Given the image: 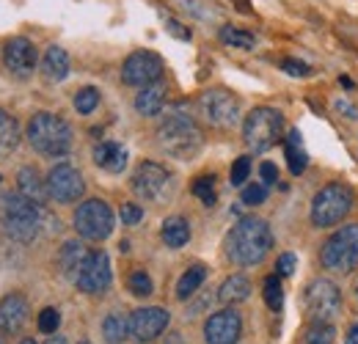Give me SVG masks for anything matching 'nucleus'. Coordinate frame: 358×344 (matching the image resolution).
I'll return each mask as SVG.
<instances>
[{"label":"nucleus","mask_w":358,"mask_h":344,"mask_svg":"<svg viewBox=\"0 0 358 344\" xmlns=\"http://www.w3.org/2000/svg\"><path fill=\"white\" fill-rule=\"evenodd\" d=\"M221 42L229 44V47H240V50H251L257 44L248 31H240V28H231V25L221 28Z\"/></svg>","instance_id":"obj_31"},{"label":"nucleus","mask_w":358,"mask_h":344,"mask_svg":"<svg viewBox=\"0 0 358 344\" xmlns=\"http://www.w3.org/2000/svg\"><path fill=\"white\" fill-rule=\"evenodd\" d=\"M58 325H61V314H58V308H52V306L42 308V314H39V331L47 334V336H52V331H58Z\"/></svg>","instance_id":"obj_37"},{"label":"nucleus","mask_w":358,"mask_h":344,"mask_svg":"<svg viewBox=\"0 0 358 344\" xmlns=\"http://www.w3.org/2000/svg\"><path fill=\"white\" fill-rule=\"evenodd\" d=\"M259 173H262V185H273L278 179V169L273 163H262L259 166Z\"/></svg>","instance_id":"obj_42"},{"label":"nucleus","mask_w":358,"mask_h":344,"mask_svg":"<svg viewBox=\"0 0 358 344\" xmlns=\"http://www.w3.org/2000/svg\"><path fill=\"white\" fill-rule=\"evenodd\" d=\"M127 287H130V292H133L135 298H149L152 289H155L149 273H143V270H135L133 275H130V281H127Z\"/></svg>","instance_id":"obj_35"},{"label":"nucleus","mask_w":358,"mask_h":344,"mask_svg":"<svg viewBox=\"0 0 358 344\" xmlns=\"http://www.w3.org/2000/svg\"><path fill=\"white\" fill-rule=\"evenodd\" d=\"M96 105H99V91H96L94 86L80 88V91L75 94V110H78V113L89 116V113L96 110Z\"/></svg>","instance_id":"obj_32"},{"label":"nucleus","mask_w":358,"mask_h":344,"mask_svg":"<svg viewBox=\"0 0 358 344\" xmlns=\"http://www.w3.org/2000/svg\"><path fill=\"white\" fill-rule=\"evenodd\" d=\"M20 143V124L14 116H8L6 110H0V157L11 155Z\"/></svg>","instance_id":"obj_26"},{"label":"nucleus","mask_w":358,"mask_h":344,"mask_svg":"<svg viewBox=\"0 0 358 344\" xmlns=\"http://www.w3.org/2000/svg\"><path fill=\"white\" fill-rule=\"evenodd\" d=\"M110 281H113V273H110L108 254L105 251H89V257H86L78 278H75L78 289L86 292V295H102V292H108Z\"/></svg>","instance_id":"obj_13"},{"label":"nucleus","mask_w":358,"mask_h":344,"mask_svg":"<svg viewBox=\"0 0 358 344\" xmlns=\"http://www.w3.org/2000/svg\"><path fill=\"white\" fill-rule=\"evenodd\" d=\"M342 306V292L334 281L317 278L306 289V311L312 317V322H334V317L339 314Z\"/></svg>","instance_id":"obj_10"},{"label":"nucleus","mask_w":358,"mask_h":344,"mask_svg":"<svg viewBox=\"0 0 358 344\" xmlns=\"http://www.w3.org/2000/svg\"><path fill=\"white\" fill-rule=\"evenodd\" d=\"M25 320H28V301H25V295L14 292V295H6L0 301V334L3 336L20 334Z\"/></svg>","instance_id":"obj_18"},{"label":"nucleus","mask_w":358,"mask_h":344,"mask_svg":"<svg viewBox=\"0 0 358 344\" xmlns=\"http://www.w3.org/2000/svg\"><path fill=\"white\" fill-rule=\"evenodd\" d=\"M157 143L177 160H193L204 146V135L185 110H171L157 127Z\"/></svg>","instance_id":"obj_3"},{"label":"nucleus","mask_w":358,"mask_h":344,"mask_svg":"<svg viewBox=\"0 0 358 344\" xmlns=\"http://www.w3.org/2000/svg\"><path fill=\"white\" fill-rule=\"evenodd\" d=\"M89 257V251L83 248V243H64V248H61V254H58V264H61V273L66 275V278H78V273H80V267H83V261Z\"/></svg>","instance_id":"obj_23"},{"label":"nucleus","mask_w":358,"mask_h":344,"mask_svg":"<svg viewBox=\"0 0 358 344\" xmlns=\"http://www.w3.org/2000/svg\"><path fill=\"white\" fill-rule=\"evenodd\" d=\"M287 160H289V171L292 173H303L309 160H306V152L301 146V135L298 129H289L287 132Z\"/></svg>","instance_id":"obj_28"},{"label":"nucleus","mask_w":358,"mask_h":344,"mask_svg":"<svg viewBox=\"0 0 358 344\" xmlns=\"http://www.w3.org/2000/svg\"><path fill=\"white\" fill-rule=\"evenodd\" d=\"M163 78V58L152 50H138L133 52L124 66H122V80L127 86L135 88H143V86H152Z\"/></svg>","instance_id":"obj_12"},{"label":"nucleus","mask_w":358,"mask_h":344,"mask_svg":"<svg viewBox=\"0 0 358 344\" xmlns=\"http://www.w3.org/2000/svg\"><path fill=\"white\" fill-rule=\"evenodd\" d=\"M17 185H20V193H22V196H28L31 201H36V204L45 207V201L50 199V193H47V182H42V176H39L36 169H31V166L20 169V173H17Z\"/></svg>","instance_id":"obj_21"},{"label":"nucleus","mask_w":358,"mask_h":344,"mask_svg":"<svg viewBox=\"0 0 358 344\" xmlns=\"http://www.w3.org/2000/svg\"><path fill=\"white\" fill-rule=\"evenodd\" d=\"M265 303L273 311H278L284 306V289H281V275L278 273L265 278Z\"/></svg>","instance_id":"obj_33"},{"label":"nucleus","mask_w":358,"mask_h":344,"mask_svg":"<svg viewBox=\"0 0 358 344\" xmlns=\"http://www.w3.org/2000/svg\"><path fill=\"white\" fill-rule=\"evenodd\" d=\"M193 193H196V199H199L204 207H213V204H215V199H218L215 176H213V173H201V176L193 182Z\"/></svg>","instance_id":"obj_30"},{"label":"nucleus","mask_w":358,"mask_h":344,"mask_svg":"<svg viewBox=\"0 0 358 344\" xmlns=\"http://www.w3.org/2000/svg\"><path fill=\"white\" fill-rule=\"evenodd\" d=\"M94 163H96L99 169H105V171L122 173L124 166H127V149H124L122 143L105 141V143H99V146L94 149Z\"/></svg>","instance_id":"obj_19"},{"label":"nucleus","mask_w":358,"mask_h":344,"mask_svg":"<svg viewBox=\"0 0 358 344\" xmlns=\"http://www.w3.org/2000/svg\"><path fill=\"white\" fill-rule=\"evenodd\" d=\"M0 182H3V176H0Z\"/></svg>","instance_id":"obj_47"},{"label":"nucleus","mask_w":358,"mask_h":344,"mask_svg":"<svg viewBox=\"0 0 358 344\" xmlns=\"http://www.w3.org/2000/svg\"><path fill=\"white\" fill-rule=\"evenodd\" d=\"M345 344H358V322L348 331V339H345Z\"/></svg>","instance_id":"obj_44"},{"label":"nucleus","mask_w":358,"mask_h":344,"mask_svg":"<svg viewBox=\"0 0 358 344\" xmlns=\"http://www.w3.org/2000/svg\"><path fill=\"white\" fill-rule=\"evenodd\" d=\"M45 210L42 204L31 201L22 193H3L0 196V229L20 243H31L42 229Z\"/></svg>","instance_id":"obj_2"},{"label":"nucleus","mask_w":358,"mask_h":344,"mask_svg":"<svg viewBox=\"0 0 358 344\" xmlns=\"http://www.w3.org/2000/svg\"><path fill=\"white\" fill-rule=\"evenodd\" d=\"M275 273H278L281 278L292 275V273H295V254H281V257H278V264H275Z\"/></svg>","instance_id":"obj_41"},{"label":"nucleus","mask_w":358,"mask_h":344,"mask_svg":"<svg viewBox=\"0 0 358 344\" xmlns=\"http://www.w3.org/2000/svg\"><path fill=\"white\" fill-rule=\"evenodd\" d=\"M251 176V157L248 155H243V157H237L234 160V166H231V185H245V179Z\"/></svg>","instance_id":"obj_38"},{"label":"nucleus","mask_w":358,"mask_h":344,"mask_svg":"<svg viewBox=\"0 0 358 344\" xmlns=\"http://www.w3.org/2000/svg\"><path fill=\"white\" fill-rule=\"evenodd\" d=\"M273 248V231L262 217H243L226 237V257L240 267H254Z\"/></svg>","instance_id":"obj_1"},{"label":"nucleus","mask_w":358,"mask_h":344,"mask_svg":"<svg viewBox=\"0 0 358 344\" xmlns=\"http://www.w3.org/2000/svg\"><path fill=\"white\" fill-rule=\"evenodd\" d=\"M45 344H66V342H64V339H61V336H50V339H47Z\"/></svg>","instance_id":"obj_45"},{"label":"nucleus","mask_w":358,"mask_h":344,"mask_svg":"<svg viewBox=\"0 0 358 344\" xmlns=\"http://www.w3.org/2000/svg\"><path fill=\"white\" fill-rule=\"evenodd\" d=\"M248 295H251V281H248L243 273H234V275H229L224 284H221V292H218L221 303H226V306L243 303L245 298H248Z\"/></svg>","instance_id":"obj_24"},{"label":"nucleus","mask_w":358,"mask_h":344,"mask_svg":"<svg viewBox=\"0 0 358 344\" xmlns=\"http://www.w3.org/2000/svg\"><path fill=\"white\" fill-rule=\"evenodd\" d=\"M265 199H268V187L265 185H245L243 187V204L245 207H259V204H265Z\"/></svg>","instance_id":"obj_36"},{"label":"nucleus","mask_w":358,"mask_h":344,"mask_svg":"<svg viewBox=\"0 0 358 344\" xmlns=\"http://www.w3.org/2000/svg\"><path fill=\"white\" fill-rule=\"evenodd\" d=\"M353 210V193L345 185H325L312 201V223L317 229L336 226Z\"/></svg>","instance_id":"obj_6"},{"label":"nucleus","mask_w":358,"mask_h":344,"mask_svg":"<svg viewBox=\"0 0 358 344\" xmlns=\"http://www.w3.org/2000/svg\"><path fill=\"white\" fill-rule=\"evenodd\" d=\"M243 334V320L234 308H224L213 314L204 325V342L207 344H237Z\"/></svg>","instance_id":"obj_15"},{"label":"nucleus","mask_w":358,"mask_h":344,"mask_svg":"<svg viewBox=\"0 0 358 344\" xmlns=\"http://www.w3.org/2000/svg\"><path fill=\"white\" fill-rule=\"evenodd\" d=\"M281 69H284L287 75H295V78H306V75H312V66H306L303 61H284Z\"/></svg>","instance_id":"obj_40"},{"label":"nucleus","mask_w":358,"mask_h":344,"mask_svg":"<svg viewBox=\"0 0 358 344\" xmlns=\"http://www.w3.org/2000/svg\"><path fill=\"white\" fill-rule=\"evenodd\" d=\"M28 141L42 157H64L72 149V127L55 113H36L28 122Z\"/></svg>","instance_id":"obj_4"},{"label":"nucleus","mask_w":358,"mask_h":344,"mask_svg":"<svg viewBox=\"0 0 358 344\" xmlns=\"http://www.w3.org/2000/svg\"><path fill=\"white\" fill-rule=\"evenodd\" d=\"M166 28H169L174 36H179V39H190V31H187V28H179L177 20H169V22H166Z\"/></svg>","instance_id":"obj_43"},{"label":"nucleus","mask_w":358,"mask_h":344,"mask_svg":"<svg viewBox=\"0 0 358 344\" xmlns=\"http://www.w3.org/2000/svg\"><path fill=\"white\" fill-rule=\"evenodd\" d=\"M83 344H89V342H83Z\"/></svg>","instance_id":"obj_48"},{"label":"nucleus","mask_w":358,"mask_h":344,"mask_svg":"<svg viewBox=\"0 0 358 344\" xmlns=\"http://www.w3.org/2000/svg\"><path fill=\"white\" fill-rule=\"evenodd\" d=\"M163 105H166V86L160 80L152 86H143L135 96V110L141 116H157L163 110Z\"/></svg>","instance_id":"obj_20"},{"label":"nucleus","mask_w":358,"mask_h":344,"mask_svg":"<svg viewBox=\"0 0 358 344\" xmlns=\"http://www.w3.org/2000/svg\"><path fill=\"white\" fill-rule=\"evenodd\" d=\"M303 344H334V328L331 322H314L312 328L306 331Z\"/></svg>","instance_id":"obj_34"},{"label":"nucleus","mask_w":358,"mask_h":344,"mask_svg":"<svg viewBox=\"0 0 358 344\" xmlns=\"http://www.w3.org/2000/svg\"><path fill=\"white\" fill-rule=\"evenodd\" d=\"M169 311L160 306H146L130 314V336L135 342H155L169 328Z\"/></svg>","instance_id":"obj_14"},{"label":"nucleus","mask_w":358,"mask_h":344,"mask_svg":"<svg viewBox=\"0 0 358 344\" xmlns=\"http://www.w3.org/2000/svg\"><path fill=\"white\" fill-rule=\"evenodd\" d=\"M204 278H207V267L204 264H193L190 270H185V275L179 278L177 284V298L179 301H185V298H190L201 284H204Z\"/></svg>","instance_id":"obj_29"},{"label":"nucleus","mask_w":358,"mask_h":344,"mask_svg":"<svg viewBox=\"0 0 358 344\" xmlns=\"http://www.w3.org/2000/svg\"><path fill=\"white\" fill-rule=\"evenodd\" d=\"M199 110L213 127L229 129L240 122V99L226 88H210L199 96Z\"/></svg>","instance_id":"obj_8"},{"label":"nucleus","mask_w":358,"mask_h":344,"mask_svg":"<svg viewBox=\"0 0 358 344\" xmlns=\"http://www.w3.org/2000/svg\"><path fill=\"white\" fill-rule=\"evenodd\" d=\"M169 179H171V173L166 171L160 163H152V160H146V163H141V166L135 169L133 190L138 193V196H141V199L157 201V199L163 196V190L169 187Z\"/></svg>","instance_id":"obj_17"},{"label":"nucleus","mask_w":358,"mask_h":344,"mask_svg":"<svg viewBox=\"0 0 358 344\" xmlns=\"http://www.w3.org/2000/svg\"><path fill=\"white\" fill-rule=\"evenodd\" d=\"M322 264L334 273H350L358 264V226H345L339 229L325 245H322Z\"/></svg>","instance_id":"obj_7"},{"label":"nucleus","mask_w":358,"mask_h":344,"mask_svg":"<svg viewBox=\"0 0 358 344\" xmlns=\"http://www.w3.org/2000/svg\"><path fill=\"white\" fill-rule=\"evenodd\" d=\"M45 182H47V193H50V199L58 201V204H72V201L83 199V193H86L83 173L78 171L75 166H69V163L55 166L52 171L47 173Z\"/></svg>","instance_id":"obj_11"},{"label":"nucleus","mask_w":358,"mask_h":344,"mask_svg":"<svg viewBox=\"0 0 358 344\" xmlns=\"http://www.w3.org/2000/svg\"><path fill=\"white\" fill-rule=\"evenodd\" d=\"M119 217H122V223H127V226H135V223H141V217H143V210H141L138 204H124V207L119 210Z\"/></svg>","instance_id":"obj_39"},{"label":"nucleus","mask_w":358,"mask_h":344,"mask_svg":"<svg viewBox=\"0 0 358 344\" xmlns=\"http://www.w3.org/2000/svg\"><path fill=\"white\" fill-rule=\"evenodd\" d=\"M102 336H105L108 344H122L130 336V320L122 317V314L105 317V322H102Z\"/></svg>","instance_id":"obj_27"},{"label":"nucleus","mask_w":358,"mask_h":344,"mask_svg":"<svg viewBox=\"0 0 358 344\" xmlns=\"http://www.w3.org/2000/svg\"><path fill=\"white\" fill-rule=\"evenodd\" d=\"M20 344H36V342H34V339H22Z\"/></svg>","instance_id":"obj_46"},{"label":"nucleus","mask_w":358,"mask_h":344,"mask_svg":"<svg viewBox=\"0 0 358 344\" xmlns=\"http://www.w3.org/2000/svg\"><path fill=\"white\" fill-rule=\"evenodd\" d=\"M42 75L52 83H58L69 75V55H66L64 47H58V44L47 47L45 58H42Z\"/></svg>","instance_id":"obj_22"},{"label":"nucleus","mask_w":358,"mask_h":344,"mask_svg":"<svg viewBox=\"0 0 358 344\" xmlns=\"http://www.w3.org/2000/svg\"><path fill=\"white\" fill-rule=\"evenodd\" d=\"M3 64L14 78H31L36 69V47L22 36H14L3 47Z\"/></svg>","instance_id":"obj_16"},{"label":"nucleus","mask_w":358,"mask_h":344,"mask_svg":"<svg viewBox=\"0 0 358 344\" xmlns=\"http://www.w3.org/2000/svg\"><path fill=\"white\" fill-rule=\"evenodd\" d=\"M160 237H163V243L169 245V248H182V245H187V240H190V226H187V220L185 217H166L163 220V229H160Z\"/></svg>","instance_id":"obj_25"},{"label":"nucleus","mask_w":358,"mask_h":344,"mask_svg":"<svg viewBox=\"0 0 358 344\" xmlns=\"http://www.w3.org/2000/svg\"><path fill=\"white\" fill-rule=\"evenodd\" d=\"M284 132V116L275 108H254L243 124V138L251 152H268Z\"/></svg>","instance_id":"obj_5"},{"label":"nucleus","mask_w":358,"mask_h":344,"mask_svg":"<svg viewBox=\"0 0 358 344\" xmlns=\"http://www.w3.org/2000/svg\"><path fill=\"white\" fill-rule=\"evenodd\" d=\"M75 231L86 240H105L113 231V210L99 201V199H89L75 210Z\"/></svg>","instance_id":"obj_9"}]
</instances>
